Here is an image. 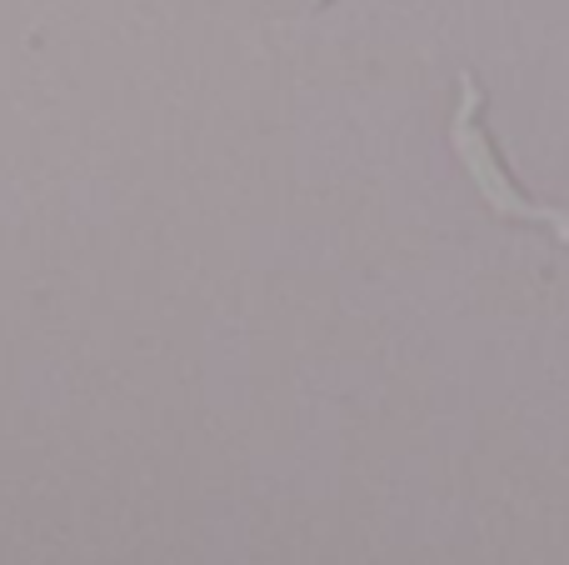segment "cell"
I'll list each match as a JSON object with an SVG mask.
<instances>
[{"label":"cell","mask_w":569,"mask_h":565,"mask_svg":"<svg viewBox=\"0 0 569 565\" xmlns=\"http://www.w3.org/2000/svg\"><path fill=\"white\" fill-rule=\"evenodd\" d=\"M450 140H455V156L470 170L475 190L485 196V206H490L495 216L520 220V226H545L560 246H569V210L525 196V186L510 176V166H505V156H500V140L485 126V86L470 70L460 76V106H455V120H450Z\"/></svg>","instance_id":"1"},{"label":"cell","mask_w":569,"mask_h":565,"mask_svg":"<svg viewBox=\"0 0 569 565\" xmlns=\"http://www.w3.org/2000/svg\"><path fill=\"white\" fill-rule=\"evenodd\" d=\"M310 6H330V0H310Z\"/></svg>","instance_id":"2"}]
</instances>
